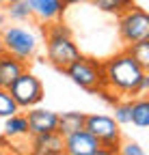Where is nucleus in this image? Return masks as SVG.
Masks as SVG:
<instances>
[{
    "label": "nucleus",
    "instance_id": "obj_1",
    "mask_svg": "<svg viewBox=\"0 0 149 155\" xmlns=\"http://www.w3.org/2000/svg\"><path fill=\"white\" fill-rule=\"evenodd\" d=\"M102 65H104L108 88H113L119 97H127V99L138 97V84L143 80V75L147 73V69L138 61H134L125 48L113 54L110 58H106V61H102Z\"/></svg>",
    "mask_w": 149,
    "mask_h": 155
},
{
    "label": "nucleus",
    "instance_id": "obj_2",
    "mask_svg": "<svg viewBox=\"0 0 149 155\" xmlns=\"http://www.w3.org/2000/svg\"><path fill=\"white\" fill-rule=\"evenodd\" d=\"M39 26H41V43L46 45V58L54 69L63 71L82 54L78 43L73 41L71 30L65 26L63 19L52 24H39Z\"/></svg>",
    "mask_w": 149,
    "mask_h": 155
},
{
    "label": "nucleus",
    "instance_id": "obj_3",
    "mask_svg": "<svg viewBox=\"0 0 149 155\" xmlns=\"http://www.w3.org/2000/svg\"><path fill=\"white\" fill-rule=\"evenodd\" d=\"M0 37H2L5 52L15 56L17 61H22L26 65H30L37 58V54H39V48H41V26H39V32H37L35 28L24 26V24H7L2 30H0Z\"/></svg>",
    "mask_w": 149,
    "mask_h": 155
},
{
    "label": "nucleus",
    "instance_id": "obj_4",
    "mask_svg": "<svg viewBox=\"0 0 149 155\" xmlns=\"http://www.w3.org/2000/svg\"><path fill=\"white\" fill-rule=\"evenodd\" d=\"M63 73L76 86H80L82 91H86L91 95H97L106 86V75H104L102 61L91 58V56H84V54H80L71 65H67L63 69Z\"/></svg>",
    "mask_w": 149,
    "mask_h": 155
},
{
    "label": "nucleus",
    "instance_id": "obj_5",
    "mask_svg": "<svg viewBox=\"0 0 149 155\" xmlns=\"http://www.w3.org/2000/svg\"><path fill=\"white\" fill-rule=\"evenodd\" d=\"M84 129L91 131L95 138L100 140L102 149L106 155H113L119 151L123 142V131L121 125L108 114H86L84 119Z\"/></svg>",
    "mask_w": 149,
    "mask_h": 155
},
{
    "label": "nucleus",
    "instance_id": "obj_6",
    "mask_svg": "<svg viewBox=\"0 0 149 155\" xmlns=\"http://www.w3.org/2000/svg\"><path fill=\"white\" fill-rule=\"evenodd\" d=\"M9 95L13 97L15 106L22 110H28V108H35L43 101V95H46V88H43V82L37 78L35 73H30L28 69H24L20 75L13 80V84L7 88Z\"/></svg>",
    "mask_w": 149,
    "mask_h": 155
},
{
    "label": "nucleus",
    "instance_id": "obj_7",
    "mask_svg": "<svg viewBox=\"0 0 149 155\" xmlns=\"http://www.w3.org/2000/svg\"><path fill=\"white\" fill-rule=\"evenodd\" d=\"M117 35L123 48L132 45L141 39H149V15L143 7L134 5L117 17Z\"/></svg>",
    "mask_w": 149,
    "mask_h": 155
},
{
    "label": "nucleus",
    "instance_id": "obj_8",
    "mask_svg": "<svg viewBox=\"0 0 149 155\" xmlns=\"http://www.w3.org/2000/svg\"><path fill=\"white\" fill-rule=\"evenodd\" d=\"M63 142H65V153L67 155H106L100 140L91 131H86L84 127L67 134L63 138Z\"/></svg>",
    "mask_w": 149,
    "mask_h": 155
},
{
    "label": "nucleus",
    "instance_id": "obj_9",
    "mask_svg": "<svg viewBox=\"0 0 149 155\" xmlns=\"http://www.w3.org/2000/svg\"><path fill=\"white\" fill-rule=\"evenodd\" d=\"M28 151L35 155H63L65 142L59 131H46V134H30L28 136Z\"/></svg>",
    "mask_w": 149,
    "mask_h": 155
},
{
    "label": "nucleus",
    "instance_id": "obj_10",
    "mask_svg": "<svg viewBox=\"0 0 149 155\" xmlns=\"http://www.w3.org/2000/svg\"><path fill=\"white\" fill-rule=\"evenodd\" d=\"M28 5L32 9V17L37 24L61 22L67 11V5L63 0H28Z\"/></svg>",
    "mask_w": 149,
    "mask_h": 155
},
{
    "label": "nucleus",
    "instance_id": "obj_11",
    "mask_svg": "<svg viewBox=\"0 0 149 155\" xmlns=\"http://www.w3.org/2000/svg\"><path fill=\"white\" fill-rule=\"evenodd\" d=\"M28 131L30 134H46V131H56L59 125V112L46 110V108H28L26 112Z\"/></svg>",
    "mask_w": 149,
    "mask_h": 155
},
{
    "label": "nucleus",
    "instance_id": "obj_12",
    "mask_svg": "<svg viewBox=\"0 0 149 155\" xmlns=\"http://www.w3.org/2000/svg\"><path fill=\"white\" fill-rule=\"evenodd\" d=\"M24 69H28L26 63L17 61L11 54H0V88H9L13 84V80L20 75Z\"/></svg>",
    "mask_w": 149,
    "mask_h": 155
},
{
    "label": "nucleus",
    "instance_id": "obj_13",
    "mask_svg": "<svg viewBox=\"0 0 149 155\" xmlns=\"http://www.w3.org/2000/svg\"><path fill=\"white\" fill-rule=\"evenodd\" d=\"M30 136L28 131V121H26V114L15 112L11 116L5 119V138L9 140H26Z\"/></svg>",
    "mask_w": 149,
    "mask_h": 155
},
{
    "label": "nucleus",
    "instance_id": "obj_14",
    "mask_svg": "<svg viewBox=\"0 0 149 155\" xmlns=\"http://www.w3.org/2000/svg\"><path fill=\"white\" fill-rule=\"evenodd\" d=\"M5 13H7L9 24H30V22H35L32 9H30V5H28V0L7 2V5H5Z\"/></svg>",
    "mask_w": 149,
    "mask_h": 155
},
{
    "label": "nucleus",
    "instance_id": "obj_15",
    "mask_svg": "<svg viewBox=\"0 0 149 155\" xmlns=\"http://www.w3.org/2000/svg\"><path fill=\"white\" fill-rule=\"evenodd\" d=\"M84 119L86 114L84 112H78V110H69V112H61L59 114V125H56V131L63 136L76 131V129H82L84 127Z\"/></svg>",
    "mask_w": 149,
    "mask_h": 155
},
{
    "label": "nucleus",
    "instance_id": "obj_16",
    "mask_svg": "<svg viewBox=\"0 0 149 155\" xmlns=\"http://www.w3.org/2000/svg\"><path fill=\"white\" fill-rule=\"evenodd\" d=\"M130 123L138 129L149 127V99L145 95L132 99V112H130Z\"/></svg>",
    "mask_w": 149,
    "mask_h": 155
},
{
    "label": "nucleus",
    "instance_id": "obj_17",
    "mask_svg": "<svg viewBox=\"0 0 149 155\" xmlns=\"http://www.w3.org/2000/svg\"><path fill=\"white\" fill-rule=\"evenodd\" d=\"M91 5L95 7L97 11L106 13V15L119 17V15L125 13L127 9H132L136 2H134V0H91Z\"/></svg>",
    "mask_w": 149,
    "mask_h": 155
},
{
    "label": "nucleus",
    "instance_id": "obj_18",
    "mask_svg": "<svg viewBox=\"0 0 149 155\" xmlns=\"http://www.w3.org/2000/svg\"><path fill=\"white\" fill-rule=\"evenodd\" d=\"M125 50H127V54L132 56L134 61H138V63L149 71V39H141V41L127 45Z\"/></svg>",
    "mask_w": 149,
    "mask_h": 155
},
{
    "label": "nucleus",
    "instance_id": "obj_19",
    "mask_svg": "<svg viewBox=\"0 0 149 155\" xmlns=\"http://www.w3.org/2000/svg\"><path fill=\"white\" fill-rule=\"evenodd\" d=\"M113 108V119L119 123V125H130V112H132V99L127 97H121V99L110 106Z\"/></svg>",
    "mask_w": 149,
    "mask_h": 155
},
{
    "label": "nucleus",
    "instance_id": "obj_20",
    "mask_svg": "<svg viewBox=\"0 0 149 155\" xmlns=\"http://www.w3.org/2000/svg\"><path fill=\"white\" fill-rule=\"evenodd\" d=\"M15 112H20V108L15 106L13 97L9 95L7 88H0V119H7V116H11Z\"/></svg>",
    "mask_w": 149,
    "mask_h": 155
},
{
    "label": "nucleus",
    "instance_id": "obj_21",
    "mask_svg": "<svg viewBox=\"0 0 149 155\" xmlns=\"http://www.w3.org/2000/svg\"><path fill=\"white\" fill-rule=\"evenodd\" d=\"M117 153H121V155H145V149L136 140H125L123 138V142H121V147H119Z\"/></svg>",
    "mask_w": 149,
    "mask_h": 155
},
{
    "label": "nucleus",
    "instance_id": "obj_22",
    "mask_svg": "<svg viewBox=\"0 0 149 155\" xmlns=\"http://www.w3.org/2000/svg\"><path fill=\"white\" fill-rule=\"evenodd\" d=\"M97 97H100L102 101H106L108 106H115V104H117V101L121 99V97H119V95H117V93H115L113 88H108V86H104V88H102V91L97 93Z\"/></svg>",
    "mask_w": 149,
    "mask_h": 155
},
{
    "label": "nucleus",
    "instance_id": "obj_23",
    "mask_svg": "<svg viewBox=\"0 0 149 155\" xmlns=\"http://www.w3.org/2000/svg\"><path fill=\"white\" fill-rule=\"evenodd\" d=\"M9 24V19H7V13H5V7H0V30H2L5 26Z\"/></svg>",
    "mask_w": 149,
    "mask_h": 155
},
{
    "label": "nucleus",
    "instance_id": "obj_24",
    "mask_svg": "<svg viewBox=\"0 0 149 155\" xmlns=\"http://www.w3.org/2000/svg\"><path fill=\"white\" fill-rule=\"evenodd\" d=\"M63 2H65L67 7H71V5H89L91 0H63Z\"/></svg>",
    "mask_w": 149,
    "mask_h": 155
},
{
    "label": "nucleus",
    "instance_id": "obj_25",
    "mask_svg": "<svg viewBox=\"0 0 149 155\" xmlns=\"http://www.w3.org/2000/svg\"><path fill=\"white\" fill-rule=\"evenodd\" d=\"M0 54H5V45H2V37H0Z\"/></svg>",
    "mask_w": 149,
    "mask_h": 155
},
{
    "label": "nucleus",
    "instance_id": "obj_26",
    "mask_svg": "<svg viewBox=\"0 0 149 155\" xmlns=\"http://www.w3.org/2000/svg\"><path fill=\"white\" fill-rule=\"evenodd\" d=\"M7 5V0H0V7H5Z\"/></svg>",
    "mask_w": 149,
    "mask_h": 155
},
{
    "label": "nucleus",
    "instance_id": "obj_27",
    "mask_svg": "<svg viewBox=\"0 0 149 155\" xmlns=\"http://www.w3.org/2000/svg\"><path fill=\"white\" fill-rule=\"evenodd\" d=\"M7 2H20V0H7Z\"/></svg>",
    "mask_w": 149,
    "mask_h": 155
}]
</instances>
